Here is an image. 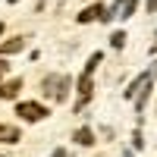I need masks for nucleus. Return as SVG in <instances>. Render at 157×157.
<instances>
[{"instance_id":"nucleus-2","label":"nucleus","mask_w":157,"mask_h":157,"mask_svg":"<svg viewBox=\"0 0 157 157\" xmlns=\"http://www.w3.org/2000/svg\"><path fill=\"white\" fill-rule=\"evenodd\" d=\"M16 113L22 116V120H29V123H38V120H44V116H50L38 101H22L19 107H16Z\"/></svg>"},{"instance_id":"nucleus-15","label":"nucleus","mask_w":157,"mask_h":157,"mask_svg":"<svg viewBox=\"0 0 157 157\" xmlns=\"http://www.w3.org/2000/svg\"><path fill=\"white\" fill-rule=\"evenodd\" d=\"M157 10V0H148V13H154Z\"/></svg>"},{"instance_id":"nucleus-4","label":"nucleus","mask_w":157,"mask_h":157,"mask_svg":"<svg viewBox=\"0 0 157 157\" xmlns=\"http://www.w3.org/2000/svg\"><path fill=\"white\" fill-rule=\"evenodd\" d=\"M135 6H138V0H116V6L107 13V19H129L135 13Z\"/></svg>"},{"instance_id":"nucleus-12","label":"nucleus","mask_w":157,"mask_h":157,"mask_svg":"<svg viewBox=\"0 0 157 157\" xmlns=\"http://www.w3.org/2000/svg\"><path fill=\"white\" fill-rule=\"evenodd\" d=\"M126 44V32H113L110 35V47H123Z\"/></svg>"},{"instance_id":"nucleus-7","label":"nucleus","mask_w":157,"mask_h":157,"mask_svg":"<svg viewBox=\"0 0 157 157\" xmlns=\"http://www.w3.org/2000/svg\"><path fill=\"white\" fill-rule=\"evenodd\" d=\"M91 98V75H82L78 78V107Z\"/></svg>"},{"instance_id":"nucleus-14","label":"nucleus","mask_w":157,"mask_h":157,"mask_svg":"<svg viewBox=\"0 0 157 157\" xmlns=\"http://www.w3.org/2000/svg\"><path fill=\"white\" fill-rule=\"evenodd\" d=\"M6 75V60H0V78Z\"/></svg>"},{"instance_id":"nucleus-6","label":"nucleus","mask_w":157,"mask_h":157,"mask_svg":"<svg viewBox=\"0 0 157 157\" xmlns=\"http://www.w3.org/2000/svg\"><path fill=\"white\" fill-rule=\"evenodd\" d=\"M19 88H22V78H13V82H6V85H0V98H3V101H10V98H16V94H19Z\"/></svg>"},{"instance_id":"nucleus-13","label":"nucleus","mask_w":157,"mask_h":157,"mask_svg":"<svg viewBox=\"0 0 157 157\" xmlns=\"http://www.w3.org/2000/svg\"><path fill=\"white\" fill-rule=\"evenodd\" d=\"M132 145H135V148H145V141H141V132H135V135H132Z\"/></svg>"},{"instance_id":"nucleus-11","label":"nucleus","mask_w":157,"mask_h":157,"mask_svg":"<svg viewBox=\"0 0 157 157\" xmlns=\"http://www.w3.org/2000/svg\"><path fill=\"white\" fill-rule=\"evenodd\" d=\"M101 60H104V54H101V50H98V54H91V57H88V66H85V75H91V72H94V69L101 66Z\"/></svg>"},{"instance_id":"nucleus-16","label":"nucleus","mask_w":157,"mask_h":157,"mask_svg":"<svg viewBox=\"0 0 157 157\" xmlns=\"http://www.w3.org/2000/svg\"><path fill=\"white\" fill-rule=\"evenodd\" d=\"M10 3H19V0H10Z\"/></svg>"},{"instance_id":"nucleus-9","label":"nucleus","mask_w":157,"mask_h":157,"mask_svg":"<svg viewBox=\"0 0 157 157\" xmlns=\"http://www.w3.org/2000/svg\"><path fill=\"white\" fill-rule=\"evenodd\" d=\"M0 141H19V129L16 126H0Z\"/></svg>"},{"instance_id":"nucleus-10","label":"nucleus","mask_w":157,"mask_h":157,"mask_svg":"<svg viewBox=\"0 0 157 157\" xmlns=\"http://www.w3.org/2000/svg\"><path fill=\"white\" fill-rule=\"evenodd\" d=\"M75 141H78V145H94V135H91V129H78V132H75Z\"/></svg>"},{"instance_id":"nucleus-8","label":"nucleus","mask_w":157,"mask_h":157,"mask_svg":"<svg viewBox=\"0 0 157 157\" xmlns=\"http://www.w3.org/2000/svg\"><path fill=\"white\" fill-rule=\"evenodd\" d=\"M22 47H25V41H22V38H10V41H3V44H0V57L16 54V50H22Z\"/></svg>"},{"instance_id":"nucleus-1","label":"nucleus","mask_w":157,"mask_h":157,"mask_svg":"<svg viewBox=\"0 0 157 157\" xmlns=\"http://www.w3.org/2000/svg\"><path fill=\"white\" fill-rule=\"evenodd\" d=\"M66 91H69V78L66 75H47L44 78V94L50 101H66Z\"/></svg>"},{"instance_id":"nucleus-3","label":"nucleus","mask_w":157,"mask_h":157,"mask_svg":"<svg viewBox=\"0 0 157 157\" xmlns=\"http://www.w3.org/2000/svg\"><path fill=\"white\" fill-rule=\"evenodd\" d=\"M151 82H154V72L148 69V72H141V75L135 78V82H132V85H129V88L123 91V98H129V101H135V98L141 94V91H148V88H151Z\"/></svg>"},{"instance_id":"nucleus-17","label":"nucleus","mask_w":157,"mask_h":157,"mask_svg":"<svg viewBox=\"0 0 157 157\" xmlns=\"http://www.w3.org/2000/svg\"><path fill=\"white\" fill-rule=\"evenodd\" d=\"M154 50H157V41H154Z\"/></svg>"},{"instance_id":"nucleus-5","label":"nucleus","mask_w":157,"mask_h":157,"mask_svg":"<svg viewBox=\"0 0 157 157\" xmlns=\"http://www.w3.org/2000/svg\"><path fill=\"white\" fill-rule=\"evenodd\" d=\"M75 19L82 22V25H88V22H107V10H104V6L98 3V6H88V10H82Z\"/></svg>"}]
</instances>
